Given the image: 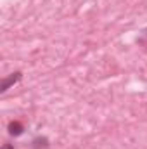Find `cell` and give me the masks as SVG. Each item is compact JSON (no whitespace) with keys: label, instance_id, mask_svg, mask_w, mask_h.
Listing matches in <instances>:
<instances>
[{"label":"cell","instance_id":"6da1fadb","mask_svg":"<svg viewBox=\"0 0 147 149\" xmlns=\"http://www.w3.org/2000/svg\"><path fill=\"white\" fill-rule=\"evenodd\" d=\"M21 78H23V73H21V71H16V73H12L10 76L3 78V80H2V85H0V92H7L9 87L14 85V83H17Z\"/></svg>","mask_w":147,"mask_h":149},{"label":"cell","instance_id":"7a4b0ae2","mask_svg":"<svg viewBox=\"0 0 147 149\" xmlns=\"http://www.w3.org/2000/svg\"><path fill=\"white\" fill-rule=\"evenodd\" d=\"M7 128H9V134H10V135H16V137H17V135H21V134H23V130H24V127H23V123H21V121H10Z\"/></svg>","mask_w":147,"mask_h":149},{"label":"cell","instance_id":"3957f363","mask_svg":"<svg viewBox=\"0 0 147 149\" xmlns=\"http://www.w3.org/2000/svg\"><path fill=\"white\" fill-rule=\"evenodd\" d=\"M47 146H49V141H47V139H35V141H33V148L35 149L47 148Z\"/></svg>","mask_w":147,"mask_h":149},{"label":"cell","instance_id":"277c9868","mask_svg":"<svg viewBox=\"0 0 147 149\" xmlns=\"http://www.w3.org/2000/svg\"><path fill=\"white\" fill-rule=\"evenodd\" d=\"M0 149H14V146H12V144H3Z\"/></svg>","mask_w":147,"mask_h":149}]
</instances>
